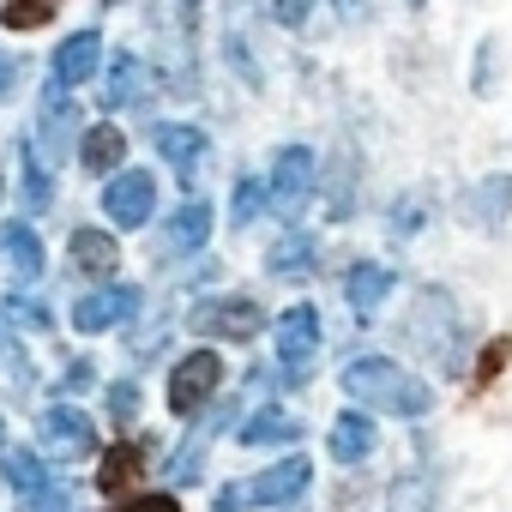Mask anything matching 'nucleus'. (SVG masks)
I'll return each instance as SVG.
<instances>
[{"mask_svg":"<svg viewBox=\"0 0 512 512\" xmlns=\"http://www.w3.org/2000/svg\"><path fill=\"white\" fill-rule=\"evenodd\" d=\"M344 392L362 398V410H386V416H428L434 404L428 386L410 368H398L392 356H356L344 368Z\"/></svg>","mask_w":512,"mask_h":512,"instance_id":"nucleus-1","label":"nucleus"},{"mask_svg":"<svg viewBox=\"0 0 512 512\" xmlns=\"http://www.w3.org/2000/svg\"><path fill=\"white\" fill-rule=\"evenodd\" d=\"M314 175H320V163H314V151H308V145H284V151L272 157V175H266V193H272V211H284V217H296V211H302V199L314 193Z\"/></svg>","mask_w":512,"mask_h":512,"instance_id":"nucleus-2","label":"nucleus"},{"mask_svg":"<svg viewBox=\"0 0 512 512\" xmlns=\"http://www.w3.org/2000/svg\"><path fill=\"white\" fill-rule=\"evenodd\" d=\"M217 380H223L217 350H193V356H181V362L169 368V410H175V416H199V404L217 392Z\"/></svg>","mask_w":512,"mask_h":512,"instance_id":"nucleus-3","label":"nucleus"},{"mask_svg":"<svg viewBox=\"0 0 512 512\" xmlns=\"http://www.w3.org/2000/svg\"><path fill=\"white\" fill-rule=\"evenodd\" d=\"M187 326L199 332V338H253L266 326V308L260 302H247V296H223V302H199L193 314H187Z\"/></svg>","mask_w":512,"mask_h":512,"instance_id":"nucleus-4","label":"nucleus"},{"mask_svg":"<svg viewBox=\"0 0 512 512\" xmlns=\"http://www.w3.org/2000/svg\"><path fill=\"white\" fill-rule=\"evenodd\" d=\"M278 356H284V380L302 386L314 374V356H320V314L314 308H290L278 320Z\"/></svg>","mask_w":512,"mask_h":512,"instance_id":"nucleus-5","label":"nucleus"},{"mask_svg":"<svg viewBox=\"0 0 512 512\" xmlns=\"http://www.w3.org/2000/svg\"><path fill=\"white\" fill-rule=\"evenodd\" d=\"M103 211H109V223H121V229L151 223V211H157V175H145V169H121V175L103 187Z\"/></svg>","mask_w":512,"mask_h":512,"instance_id":"nucleus-6","label":"nucleus"},{"mask_svg":"<svg viewBox=\"0 0 512 512\" xmlns=\"http://www.w3.org/2000/svg\"><path fill=\"white\" fill-rule=\"evenodd\" d=\"M139 314V290L121 284V290H97V296H79L73 302V332H109L121 320Z\"/></svg>","mask_w":512,"mask_h":512,"instance_id":"nucleus-7","label":"nucleus"},{"mask_svg":"<svg viewBox=\"0 0 512 512\" xmlns=\"http://www.w3.org/2000/svg\"><path fill=\"white\" fill-rule=\"evenodd\" d=\"M43 440H49L55 458H85V452H97V428H91V416L73 410V404H55V410H49Z\"/></svg>","mask_w":512,"mask_h":512,"instance_id":"nucleus-8","label":"nucleus"},{"mask_svg":"<svg viewBox=\"0 0 512 512\" xmlns=\"http://www.w3.org/2000/svg\"><path fill=\"white\" fill-rule=\"evenodd\" d=\"M97 61H103V37H97V31H73V37L55 49V85H61V91H79V85L97 73Z\"/></svg>","mask_w":512,"mask_h":512,"instance_id":"nucleus-9","label":"nucleus"},{"mask_svg":"<svg viewBox=\"0 0 512 512\" xmlns=\"http://www.w3.org/2000/svg\"><path fill=\"white\" fill-rule=\"evenodd\" d=\"M308 482H314V464H308V458L296 452V458L272 464V470H266L260 482H247V488H253V506H290V500H296V494H302Z\"/></svg>","mask_w":512,"mask_h":512,"instance_id":"nucleus-10","label":"nucleus"},{"mask_svg":"<svg viewBox=\"0 0 512 512\" xmlns=\"http://www.w3.org/2000/svg\"><path fill=\"white\" fill-rule=\"evenodd\" d=\"M67 253H73V272H85V278H115L121 272V247L103 229H73Z\"/></svg>","mask_w":512,"mask_h":512,"instance_id":"nucleus-11","label":"nucleus"},{"mask_svg":"<svg viewBox=\"0 0 512 512\" xmlns=\"http://www.w3.org/2000/svg\"><path fill=\"white\" fill-rule=\"evenodd\" d=\"M374 446H380V428H374V416H368L362 404L332 422V458H338V464H362Z\"/></svg>","mask_w":512,"mask_h":512,"instance_id":"nucleus-12","label":"nucleus"},{"mask_svg":"<svg viewBox=\"0 0 512 512\" xmlns=\"http://www.w3.org/2000/svg\"><path fill=\"white\" fill-rule=\"evenodd\" d=\"M464 217H470L476 229H500V223L512 217V175H488V181H476V187L464 193Z\"/></svg>","mask_w":512,"mask_h":512,"instance_id":"nucleus-13","label":"nucleus"},{"mask_svg":"<svg viewBox=\"0 0 512 512\" xmlns=\"http://www.w3.org/2000/svg\"><path fill=\"white\" fill-rule=\"evenodd\" d=\"M392 290H398V272H392V266H374V260L350 266V278H344V296H350V308H356V314L380 308Z\"/></svg>","mask_w":512,"mask_h":512,"instance_id":"nucleus-14","label":"nucleus"},{"mask_svg":"<svg viewBox=\"0 0 512 512\" xmlns=\"http://www.w3.org/2000/svg\"><path fill=\"white\" fill-rule=\"evenodd\" d=\"M205 235H211V205H199V199H187L175 217H169V235H163V253H199L205 247Z\"/></svg>","mask_w":512,"mask_h":512,"instance_id":"nucleus-15","label":"nucleus"},{"mask_svg":"<svg viewBox=\"0 0 512 512\" xmlns=\"http://www.w3.org/2000/svg\"><path fill=\"white\" fill-rule=\"evenodd\" d=\"M145 97H151L145 61H139V55H115V67H109V109H133V103H145Z\"/></svg>","mask_w":512,"mask_h":512,"instance_id":"nucleus-16","label":"nucleus"},{"mask_svg":"<svg viewBox=\"0 0 512 512\" xmlns=\"http://www.w3.org/2000/svg\"><path fill=\"white\" fill-rule=\"evenodd\" d=\"M121 157H127V133H121V127H91V133L79 139V163H85L91 175H115Z\"/></svg>","mask_w":512,"mask_h":512,"instance_id":"nucleus-17","label":"nucleus"},{"mask_svg":"<svg viewBox=\"0 0 512 512\" xmlns=\"http://www.w3.org/2000/svg\"><path fill=\"white\" fill-rule=\"evenodd\" d=\"M151 139H157V151H163L175 169H193V163L205 157V133H199V127H187V121H163Z\"/></svg>","mask_w":512,"mask_h":512,"instance_id":"nucleus-18","label":"nucleus"},{"mask_svg":"<svg viewBox=\"0 0 512 512\" xmlns=\"http://www.w3.org/2000/svg\"><path fill=\"white\" fill-rule=\"evenodd\" d=\"M284 440H302V422L290 410H278V404H266L260 416L241 428V446H284Z\"/></svg>","mask_w":512,"mask_h":512,"instance_id":"nucleus-19","label":"nucleus"},{"mask_svg":"<svg viewBox=\"0 0 512 512\" xmlns=\"http://www.w3.org/2000/svg\"><path fill=\"white\" fill-rule=\"evenodd\" d=\"M0 247H7V266H13L25 284H31V278H43V241H37V229H25V223H7Z\"/></svg>","mask_w":512,"mask_h":512,"instance_id":"nucleus-20","label":"nucleus"},{"mask_svg":"<svg viewBox=\"0 0 512 512\" xmlns=\"http://www.w3.org/2000/svg\"><path fill=\"white\" fill-rule=\"evenodd\" d=\"M314 260H320V253H314V235H284V241L266 253V272H272V278H302V272H314Z\"/></svg>","mask_w":512,"mask_h":512,"instance_id":"nucleus-21","label":"nucleus"},{"mask_svg":"<svg viewBox=\"0 0 512 512\" xmlns=\"http://www.w3.org/2000/svg\"><path fill=\"white\" fill-rule=\"evenodd\" d=\"M139 470H145V452H139V446H115V452L103 458L97 482H103V494H121V488H133V482H139Z\"/></svg>","mask_w":512,"mask_h":512,"instance_id":"nucleus-22","label":"nucleus"},{"mask_svg":"<svg viewBox=\"0 0 512 512\" xmlns=\"http://www.w3.org/2000/svg\"><path fill=\"white\" fill-rule=\"evenodd\" d=\"M19 187H25V211H43L55 199V181H49V169H43V157L31 145L19 151Z\"/></svg>","mask_w":512,"mask_h":512,"instance_id":"nucleus-23","label":"nucleus"},{"mask_svg":"<svg viewBox=\"0 0 512 512\" xmlns=\"http://www.w3.org/2000/svg\"><path fill=\"white\" fill-rule=\"evenodd\" d=\"M0 464H7V482H13L19 494H43V488H49V476H43V458H37V452H7Z\"/></svg>","mask_w":512,"mask_h":512,"instance_id":"nucleus-24","label":"nucleus"},{"mask_svg":"<svg viewBox=\"0 0 512 512\" xmlns=\"http://www.w3.org/2000/svg\"><path fill=\"white\" fill-rule=\"evenodd\" d=\"M55 7H61V0H7L0 19H7V31H37V25L55 19Z\"/></svg>","mask_w":512,"mask_h":512,"instance_id":"nucleus-25","label":"nucleus"},{"mask_svg":"<svg viewBox=\"0 0 512 512\" xmlns=\"http://www.w3.org/2000/svg\"><path fill=\"white\" fill-rule=\"evenodd\" d=\"M266 199H272V193H266L260 181H253V175H247V181L235 187V223H253V217H260V205H266Z\"/></svg>","mask_w":512,"mask_h":512,"instance_id":"nucleus-26","label":"nucleus"},{"mask_svg":"<svg viewBox=\"0 0 512 512\" xmlns=\"http://www.w3.org/2000/svg\"><path fill=\"white\" fill-rule=\"evenodd\" d=\"M494 55H500V37H482V49H476V97H494Z\"/></svg>","mask_w":512,"mask_h":512,"instance_id":"nucleus-27","label":"nucleus"},{"mask_svg":"<svg viewBox=\"0 0 512 512\" xmlns=\"http://www.w3.org/2000/svg\"><path fill=\"white\" fill-rule=\"evenodd\" d=\"M314 7H320V0H272V19L296 31V25H308V19H314Z\"/></svg>","mask_w":512,"mask_h":512,"instance_id":"nucleus-28","label":"nucleus"},{"mask_svg":"<svg viewBox=\"0 0 512 512\" xmlns=\"http://www.w3.org/2000/svg\"><path fill=\"white\" fill-rule=\"evenodd\" d=\"M416 229H422V193H416V199L404 193L398 211H392V235H416Z\"/></svg>","mask_w":512,"mask_h":512,"instance_id":"nucleus-29","label":"nucleus"},{"mask_svg":"<svg viewBox=\"0 0 512 512\" xmlns=\"http://www.w3.org/2000/svg\"><path fill=\"white\" fill-rule=\"evenodd\" d=\"M506 350H512V344H506V338H494V344H488V350H482V362H476V386H488V380H494V374H500V368H506Z\"/></svg>","mask_w":512,"mask_h":512,"instance_id":"nucleus-30","label":"nucleus"},{"mask_svg":"<svg viewBox=\"0 0 512 512\" xmlns=\"http://www.w3.org/2000/svg\"><path fill=\"white\" fill-rule=\"evenodd\" d=\"M247 506H253V488H247V482H229V488L211 500V512H247Z\"/></svg>","mask_w":512,"mask_h":512,"instance_id":"nucleus-31","label":"nucleus"},{"mask_svg":"<svg viewBox=\"0 0 512 512\" xmlns=\"http://www.w3.org/2000/svg\"><path fill=\"white\" fill-rule=\"evenodd\" d=\"M109 512H181V500H175V494H139V500L109 506Z\"/></svg>","mask_w":512,"mask_h":512,"instance_id":"nucleus-32","label":"nucleus"},{"mask_svg":"<svg viewBox=\"0 0 512 512\" xmlns=\"http://www.w3.org/2000/svg\"><path fill=\"white\" fill-rule=\"evenodd\" d=\"M109 410H115V422H133V410H139V386H115V392H109Z\"/></svg>","mask_w":512,"mask_h":512,"instance_id":"nucleus-33","label":"nucleus"},{"mask_svg":"<svg viewBox=\"0 0 512 512\" xmlns=\"http://www.w3.org/2000/svg\"><path fill=\"white\" fill-rule=\"evenodd\" d=\"M199 476V446H187L181 458H175V470H169V488H181V482H193Z\"/></svg>","mask_w":512,"mask_h":512,"instance_id":"nucleus-34","label":"nucleus"},{"mask_svg":"<svg viewBox=\"0 0 512 512\" xmlns=\"http://www.w3.org/2000/svg\"><path fill=\"white\" fill-rule=\"evenodd\" d=\"M13 79H19V61H13V55H0V103H7V91H13Z\"/></svg>","mask_w":512,"mask_h":512,"instance_id":"nucleus-35","label":"nucleus"},{"mask_svg":"<svg viewBox=\"0 0 512 512\" xmlns=\"http://www.w3.org/2000/svg\"><path fill=\"white\" fill-rule=\"evenodd\" d=\"M404 7H410V13H422V7H428V0H404Z\"/></svg>","mask_w":512,"mask_h":512,"instance_id":"nucleus-36","label":"nucleus"}]
</instances>
